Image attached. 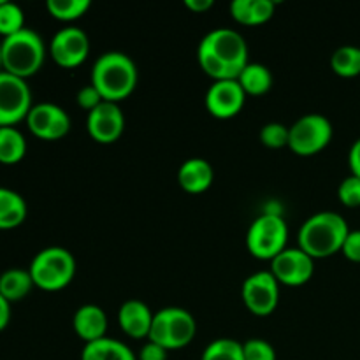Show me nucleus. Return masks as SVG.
Returning a JSON list of instances; mask_svg holds the SVG:
<instances>
[{"instance_id": "nucleus-1", "label": "nucleus", "mask_w": 360, "mask_h": 360, "mask_svg": "<svg viewBox=\"0 0 360 360\" xmlns=\"http://www.w3.org/2000/svg\"><path fill=\"white\" fill-rule=\"evenodd\" d=\"M139 81V70L136 62L127 53H102L91 69V81L105 102L120 104L134 94Z\"/></svg>"}, {"instance_id": "nucleus-2", "label": "nucleus", "mask_w": 360, "mask_h": 360, "mask_svg": "<svg viewBox=\"0 0 360 360\" xmlns=\"http://www.w3.org/2000/svg\"><path fill=\"white\" fill-rule=\"evenodd\" d=\"M348 234L350 227L340 213L319 211L299 229V248L308 253L313 260L329 259L343 250Z\"/></svg>"}, {"instance_id": "nucleus-3", "label": "nucleus", "mask_w": 360, "mask_h": 360, "mask_svg": "<svg viewBox=\"0 0 360 360\" xmlns=\"http://www.w3.org/2000/svg\"><path fill=\"white\" fill-rule=\"evenodd\" d=\"M46 58V46L41 35L25 27L18 34L2 41V70L21 77L34 76L41 70Z\"/></svg>"}, {"instance_id": "nucleus-4", "label": "nucleus", "mask_w": 360, "mask_h": 360, "mask_svg": "<svg viewBox=\"0 0 360 360\" xmlns=\"http://www.w3.org/2000/svg\"><path fill=\"white\" fill-rule=\"evenodd\" d=\"M34 287L46 292H58L69 287L76 274V259L62 246L41 250L28 267Z\"/></svg>"}, {"instance_id": "nucleus-5", "label": "nucleus", "mask_w": 360, "mask_h": 360, "mask_svg": "<svg viewBox=\"0 0 360 360\" xmlns=\"http://www.w3.org/2000/svg\"><path fill=\"white\" fill-rule=\"evenodd\" d=\"M197 334L195 316L185 308L169 306L153 315L148 341L164 347L165 350H179L188 347Z\"/></svg>"}, {"instance_id": "nucleus-6", "label": "nucleus", "mask_w": 360, "mask_h": 360, "mask_svg": "<svg viewBox=\"0 0 360 360\" xmlns=\"http://www.w3.org/2000/svg\"><path fill=\"white\" fill-rule=\"evenodd\" d=\"M288 225L278 213H264L246 232V248L259 260H273L287 250Z\"/></svg>"}, {"instance_id": "nucleus-7", "label": "nucleus", "mask_w": 360, "mask_h": 360, "mask_svg": "<svg viewBox=\"0 0 360 360\" xmlns=\"http://www.w3.org/2000/svg\"><path fill=\"white\" fill-rule=\"evenodd\" d=\"M333 123L319 112L301 116L290 127L288 148L299 157H313L329 146L333 141Z\"/></svg>"}, {"instance_id": "nucleus-8", "label": "nucleus", "mask_w": 360, "mask_h": 360, "mask_svg": "<svg viewBox=\"0 0 360 360\" xmlns=\"http://www.w3.org/2000/svg\"><path fill=\"white\" fill-rule=\"evenodd\" d=\"M199 46L221 60L236 74V79L250 62L248 44L245 37L232 28H214L210 34L204 35Z\"/></svg>"}, {"instance_id": "nucleus-9", "label": "nucleus", "mask_w": 360, "mask_h": 360, "mask_svg": "<svg viewBox=\"0 0 360 360\" xmlns=\"http://www.w3.org/2000/svg\"><path fill=\"white\" fill-rule=\"evenodd\" d=\"M32 108V91L27 81L0 70V127H14L27 120Z\"/></svg>"}, {"instance_id": "nucleus-10", "label": "nucleus", "mask_w": 360, "mask_h": 360, "mask_svg": "<svg viewBox=\"0 0 360 360\" xmlns=\"http://www.w3.org/2000/svg\"><path fill=\"white\" fill-rule=\"evenodd\" d=\"M243 302L255 316H269L280 302V283L271 271L253 273L243 281Z\"/></svg>"}, {"instance_id": "nucleus-11", "label": "nucleus", "mask_w": 360, "mask_h": 360, "mask_svg": "<svg viewBox=\"0 0 360 360\" xmlns=\"http://www.w3.org/2000/svg\"><path fill=\"white\" fill-rule=\"evenodd\" d=\"M90 39L83 28L65 27L53 35L49 55L63 69H74L88 58Z\"/></svg>"}, {"instance_id": "nucleus-12", "label": "nucleus", "mask_w": 360, "mask_h": 360, "mask_svg": "<svg viewBox=\"0 0 360 360\" xmlns=\"http://www.w3.org/2000/svg\"><path fill=\"white\" fill-rule=\"evenodd\" d=\"M271 273L285 287H302L315 273V260L301 248H287L271 260Z\"/></svg>"}, {"instance_id": "nucleus-13", "label": "nucleus", "mask_w": 360, "mask_h": 360, "mask_svg": "<svg viewBox=\"0 0 360 360\" xmlns=\"http://www.w3.org/2000/svg\"><path fill=\"white\" fill-rule=\"evenodd\" d=\"M27 127L35 137L42 141H58L69 134L70 118L60 105L51 102H41L30 109L27 116Z\"/></svg>"}, {"instance_id": "nucleus-14", "label": "nucleus", "mask_w": 360, "mask_h": 360, "mask_svg": "<svg viewBox=\"0 0 360 360\" xmlns=\"http://www.w3.org/2000/svg\"><path fill=\"white\" fill-rule=\"evenodd\" d=\"M86 130L95 143H116L125 132V115L120 104L105 101L98 104L94 111L88 112Z\"/></svg>"}, {"instance_id": "nucleus-15", "label": "nucleus", "mask_w": 360, "mask_h": 360, "mask_svg": "<svg viewBox=\"0 0 360 360\" xmlns=\"http://www.w3.org/2000/svg\"><path fill=\"white\" fill-rule=\"evenodd\" d=\"M246 94L238 79L213 81L206 91V109L218 120H231L241 112Z\"/></svg>"}, {"instance_id": "nucleus-16", "label": "nucleus", "mask_w": 360, "mask_h": 360, "mask_svg": "<svg viewBox=\"0 0 360 360\" xmlns=\"http://www.w3.org/2000/svg\"><path fill=\"white\" fill-rule=\"evenodd\" d=\"M153 315L150 306L144 304L143 301L130 299L125 301L118 309V323L120 329L134 340H144L148 338L153 322Z\"/></svg>"}, {"instance_id": "nucleus-17", "label": "nucleus", "mask_w": 360, "mask_h": 360, "mask_svg": "<svg viewBox=\"0 0 360 360\" xmlns=\"http://www.w3.org/2000/svg\"><path fill=\"white\" fill-rule=\"evenodd\" d=\"M72 326L74 333L81 341H84V345L94 343L108 334V315L101 306L84 304L74 313Z\"/></svg>"}, {"instance_id": "nucleus-18", "label": "nucleus", "mask_w": 360, "mask_h": 360, "mask_svg": "<svg viewBox=\"0 0 360 360\" xmlns=\"http://www.w3.org/2000/svg\"><path fill=\"white\" fill-rule=\"evenodd\" d=\"M213 165L206 158H188L178 169V183L185 192L202 193L213 185Z\"/></svg>"}, {"instance_id": "nucleus-19", "label": "nucleus", "mask_w": 360, "mask_h": 360, "mask_svg": "<svg viewBox=\"0 0 360 360\" xmlns=\"http://www.w3.org/2000/svg\"><path fill=\"white\" fill-rule=\"evenodd\" d=\"M276 4L273 0H234L231 4V16L246 27L262 25L273 18Z\"/></svg>"}, {"instance_id": "nucleus-20", "label": "nucleus", "mask_w": 360, "mask_h": 360, "mask_svg": "<svg viewBox=\"0 0 360 360\" xmlns=\"http://www.w3.org/2000/svg\"><path fill=\"white\" fill-rule=\"evenodd\" d=\"M81 360H137V355L123 341L105 336L84 345Z\"/></svg>"}, {"instance_id": "nucleus-21", "label": "nucleus", "mask_w": 360, "mask_h": 360, "mask_svg": "<svg viewBox=\"0 0 360 360\" xmlns=\"http://www.w3.org/2000/svg\"><path fill=\"white\" fill-rule=\"evenodd\" d=\"M27 218V202L18 192L0 186V231L20 227Z\"/></svg>"}, {"instance_id": "nucleus-22", "label": "nucleus", "mask_w": 360, "mask_h": 360, "mask_svg": "<svg viewBox=\"0 0 360 360\" xmlns=\"http://www.w3.org/2000/svg\"><path fill=\"white\" fill-rule=\"evenodd\" d=\"M238 83L241 84L246 95L260 97V95L267 94L273 86V74L264 63L248 62L238 76Z\"/></svg>"}, {"instance_id": "nucleus-23", "label": "nucleus", "mask_w": 360, "mask_h": 360, "mask_svg": "<svg viewBox=\"0 0 360 360\" xmlns=\"http://www.w3.org/2000/svg\"><path fill=\"white\" fill-rule=\"evenodd\" d=\"M34 281H32L28 269H7L6 273L0 274V295L7 299L9 302L21 301L30 294Z\"/></svg>"}, {"instance_id": "nucleus-24", "label": "nucleus", "mask_w": 360, "mask_h": 360, "mask_svg": "<svg viewBox=\"0 0 360 360\" xmlns=\"http://www.w3.org/2000/svg\"><path fill=\"white\" fill-rule=\"evenodd\" d=\"M27 155V141L16 127H0V164L14 165Z\"/></svg>"}, {"instance_id": "nucleus-25", "label": "nucleus", "mask_w": 360, "mask_h": 360, "mask_svg": "<svg viewBox=\"0 0 360 360\" xmlns=\"http://www.w3.org/2000/svg\"><path fill=\"white\" fill-rule=\"evenodd\" d=\"M330 69L340 77L360 76V48L359 46H341L330 56Z\"/></svg>"}, {"instance_id": "nucleus-26", "label": "nucleus", "mask_w": 360, "mask_h": 360, "mask_svg": "<svg viewBox=\"0 0 360 360\" xmlns=\"http://www.w3.org/2000/svg\"><path fill=\"white\" fill-rule=\"evenodd\" d=\"M200 360H245L243 343L232 338H218L204 348Z\"/></svg>"}, {"instance_id": "nucleus-27", "label": "nucleus", "mask_w": 360, "mask_h": 360, "mask_svg": "<svg viewBox=\"0 0 360 360\" xmlns=\"http://www.w3.org/2000/svg\"><path fill=\"white\" fill-rule=\"evenodd\" d=\"M91 7L90 0H48L46 9L55 20L76 21L83 18Z\"/></svg>"}, {"instance_id": "nucleus-28", "label": "nucleus", "mask_w": 360, "mask_h": 360, "mask_svg": "<svg viewBox=\"0 0 360 360\" xmlns=\"http://www.w3.org/2000/svg\"><path fill=\"white\" fill-rule=\"evenodd\" d=\"M25 28V14L18 4L9 2V0H4L0 4V35H4V39L9 37V35L18 34L20 30Z\"/></svg>"}, {"instance_id": "nucleus-29", "label": "nucleus", "mask_w": 360, "mask_h": 360, "mask_svg": "<svg viewBox=\"0 0 360 360\" xmlns=\"http://www.w3.org/2000/svg\"><path fill=\"white\" fill-rule=\"evenodd\" d=\"M260 143L264 146L271 148V150H280V148L288 146V139H290V127L283 125V123L271 122L260 129Z\"/></svg>"}, {"instance_id": "nucleus-30", "label": "nucleus", "mask_w": 360, "mask_h": 360, "mask_svg": "<svg viewBox=\"0 0 360 360\" xmlns=\"http://www.w3.org/2000/svg\"><path fill=\"white\" fill-rule=\"evenodd\" d=\"M338 197L340 202L347 207H359L360 206V178L350 174L340 183L338 186Z\"/></svg>"}, {"instance_id": "nucleus-31", "label": "nucleus", "mask_w": 360, "mask_h": 360, "mask_svg": "<svg viewBox=\"0 0 360 360\" xmlns=\"http://www.w3.org/2000/svg\"><path fill=\"white\" fill-rule=\"evenodd\" d=\"M243 352H245V360H276V352H274L273 345L260 338H252V340L245 341Z\"/></svg>"}, {"instance_id": "nucleus-32", "label": "nucleus", "mask_w": 360, "mask_h": 360, "mask_svg": "<svg viewBox=\"0 0 360 360\" xmlns=\"http://www.w3.org/2000/svg\"><path fill=\"white\" fill-rule=\"evenodd\" d=\"M76 101L79 108H83L84 111L90 112L94 111L98 104H102L104 98H102V95L98 94V90L94 86V84H86V86H83L79 91H77Z\"/></svg>"}, {"instance_id": "nucleus-33", "label": "nucleus", "mask_w": 360, "mask_h": 360, "mask_svg": "<svg viewBox=\"0 0 360 360\" xmlns=\"http://www.w3.org/2000/svg\"><path fill=\"white\" fill-rule=\"evenodd\" d=\"M341 253L352 262L360 264V231H350V234L345 239Z\"/></svg>"}, {"instance_id": "nucleus-34", "label": "nucleus", "mask_w": 360, "mask_h": 360, "mask_svg": "<svg viewBox=\"0 0 360 360\" xmlns=\"http://www.w3.org/2000/svg\"><path fill=\"white\" fill-rule=\"evenodd\" d=\"M167 355L169 350H165L160 345L148 341V343L141 348L137 360H167Z\"/></svg>"}, {"instance_id": "nucleus-35", "label": "nucleus", "mask_w": 360, "mask_h": 360, "mask_svg": "<svg viewBox=\"0 0 360 360\" xmlns=\"http://www.w3.org/2000/svg\"><path fill=\"white\" fill-rule=\"evenodd\" d=\"M348 165L352 169V174L360 178V137L352 144L350 151H348Z\"/></svg>"}, {"instance_id": "nucleus-36", "label": "nucleus", "mask_w": 360, "mask_h": 360, "mask_svg": "<svg viewBox=\"0 0 360 360\" xmlns=\"http://www.w3.org/2000/svg\"><path fill=\"white\" fill-rule=\"evenodd\" d=\"M11 320V302L4 295H0V333L9 326Z\"/></svg>"}, {"instance_id": "nucleus-37", "label": "nucleus", "mask_w": 360, "mask_h": 360, "mask_svg": "<svg viewBox=\"0 0 360 360\" xmlns=\"http://www.w3.org/2000/svg\"><path fill=\"white\" fill-rule=\"evenodd\" d=\"M213 0H185V6L193 13H206L213 7Z\"/></svg>"}, {"instance_id": "nucleus-38", "label": "nucleus", "mask_w": 360, "mask_h": 360, "mask_svg": "<svg viewBox=\"0 0 360 360\" xmlns=\"http://www.w3.org/2000/svg\"><path fill=\"white\" fill-rule=\"evenodd\" d=\"M0 70H2V42H0Z\"/></svg>"}]
</instances>
